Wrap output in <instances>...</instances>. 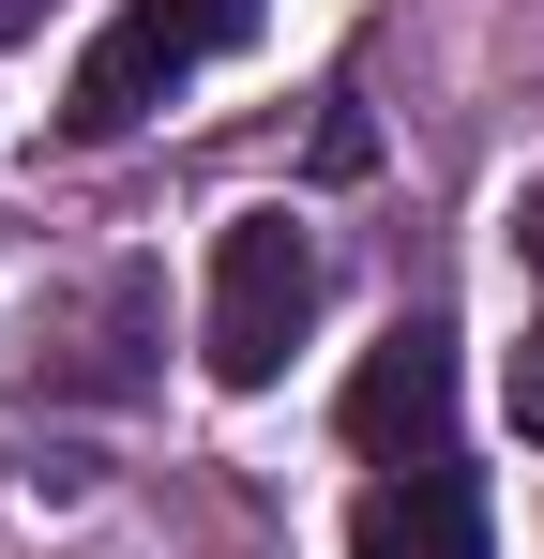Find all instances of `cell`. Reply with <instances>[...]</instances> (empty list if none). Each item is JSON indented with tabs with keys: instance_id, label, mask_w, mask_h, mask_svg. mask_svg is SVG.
<instances>
[{
	"instance_id": "2",
	"label": "cell",
	"mask_w": 544,
	"mask_h": 559,
	"mask_svg": "<svg viewBox=\"0 0 544 559\" xmlns=\"http://www.w3.org/2000/svg\"><path fill=\"white\" fill-rule=\"evenodd\" d=\"M303 333H318V227L303 212H243L212 242V378L227 393H272Z\"/></svg>"
},
{
	"instance_id": "8",
	"label": "cell",
	"mask_w": 544,
	"mask_h": 559,
	"mask_svg": "<svg viewBox=\"0 0 544 559\" xmlns=\"http://www.w3.org/2000/svg\"><path fill=\"white\" fill-rule=\"evenodd\" d=\"M31 31H46V0H0V46H31Z\"/></svg>"
},
{
	"instance_id": "6",
	"label": "cell",
	"mask_w": 544,
	"mask_h": 559,
	"mask_svg": "<svg viewBox=\"0 0 544 559\" xmlns=\"http://www.w3.org/2000/svg\"><path fill=\"white\" fill-rule=\"evenodd\" d=\"M515 439H544V318H530V348H515Z\"/></svg>"
},
{
	"instance_id": "3",
	"label": "cell",
	"mask_w": 544,
	"mask_h": 559,
	"mask_svg": "<svg viewBox=\"0 0 544 559\" xmlns=\"http://www.w3.org/2000/svg\"><path fill=\"white\" fill-rule=\"evenodd\" d=\"M348 439H363L378 468L453 454V318H393V333L363 348V378H348Z\"/></svg>"
},
{
	"instance_id": "5",
	"label": "cell",
	"mask_w": 544,
	"mask_h": 559,
	"mask_svg": "<svg viewBox=\"0 0 544 559\" xmlns=\"http://www.w3.org/2000/svg\"><path fill=\"white\" fill-rule=\"evenodd\" d=\"M152 273H106L91 287V318H76V348H46V393H137L152 378Z\"/></svg>"
},
{
	"instance_id": "1",
	"label": "cell",
	"mask_w": 544,
	"mask_h": 559,
	"mask_svg": "<svg viewBox=\"0 0 544 559\" xmlns=\"http://www.w3.org/2000/svg\"><path fill=\"white\" fill-rule=\"evenodd\" d=\"M243 31H258V0H121V15L91 31L76 92H61V136H76V152L137 136V121H152V106H167L197 61H227Z\"/></svg>"
},
{
	"instance_id": "7",
	"label": "cell",
	"mask_w": 544,
	"mask_h": 559,
	"mask_svg": "<svg viewBox=\"0 0 544 559\" xmlns=\"http://www.w3.org/2000/svg\"><path fill=\"white\" fill-rule=\"evenodd\" d=\"M515 258H530V273H544V182L515 197Z\"/></svg>"
},
{
	"instance_id": "4",
	"label": "cell",
	"mask_w": 544,
	"mask_h": 559,
	"mask_svg": "<svg viewBox=\"0 0 544 559\" xmlns=\"http://www.w3.org/2000/svg\"><path fill=\"white\" fill-rule=\"evenodd\" d=\"M499 530H484V484L453 454H424V468H378L348 499V559H484Z\"/></svg>"
}]
</instances>
